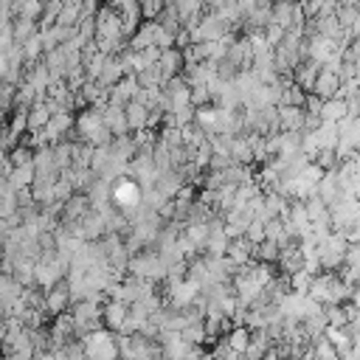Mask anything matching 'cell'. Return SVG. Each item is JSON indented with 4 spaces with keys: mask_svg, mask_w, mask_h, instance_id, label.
<instances>
[]
</instances>
